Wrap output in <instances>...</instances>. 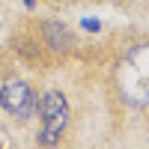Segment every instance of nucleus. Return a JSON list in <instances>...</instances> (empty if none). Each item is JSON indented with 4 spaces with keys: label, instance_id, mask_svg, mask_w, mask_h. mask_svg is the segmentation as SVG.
I'll use <instances>...</instances> for the list:
<instances>
[{
    "label": "nucleus",
    "instance_id": "nucleus-1",
    "mask_svg": "<svg viewBox=\"0 0 149 149\" xmlns=\"http://www.w3.org/2000/svg\"><path fill=\"white\" fill-rule=\"evenodd\" d=\"M116 84L128 104L134 107L149 104V45H140L128 54V60L116 72Z\"/></svg>",
    "mask_w": 149,
    "mask_h": 149
},
{
    "label": "nucleus",
    "instance_id": "nucleus-2",
    "mask_svg": "<svg viewBox=\"0 0 149 149\" xmlns=\"http://www.w3.org/2000/svg\"><path fill=\"white\" fill-rule=\"evenodd\" d=\"M69 122V104L63 93H45L42 98V134H39V143L42 146H54L60 140V134H63Z\"/></svg>",
    "mask_w": 149,
    "mask_h": 149
},
{
    "label": "nucleus",
    "instance_id": "nucleus-3",
    "mask_svg": "<svg viewBox=\"0 0 149 149\" xmlns=\"http://www.w3.org/2000/svg\"><path fill=\"white\" fill-rule=\"evenodd\" d=\"M0 104L15 119H30V113L36 110V95H33V90L24 81H9L3 90H0Z\"/></svg>",
    "mask_w": 149,
    "mask_h": 149
},
{
    "label": "nucleus",
    "instance_id": "nucleus-4",
    "mask_svg": "<svg viewBox=\"0 0 149 149\" xmlns=\"http://www.w3.org/2000/svg\"><path fill=\"white\" fill-rule=\"evenodd\" d=\"M42 30H45L48 42H51V45L57 48V51H63V48H69V45H72V33H69L66 27H60L57 21H48V24H45Z\"/></svg>",
    "mask_w": 149,
    "mask_h": 149
},
{
    "label": "nucleus",
    "instance_id": "nucleus-5",
    "mask_svg": "<svg viewBox=\"0 0 149 149\" xmlns=\"http://www.w3.org/2000/svg\"><path fill=\"white\" fill-rule=\"evenodd\" d=\"M24 3H27V6H33V3H36V0H24Z\"/></svg>",
    "mask_w": 149,
    "mask_h": 149
}]
</instances>
